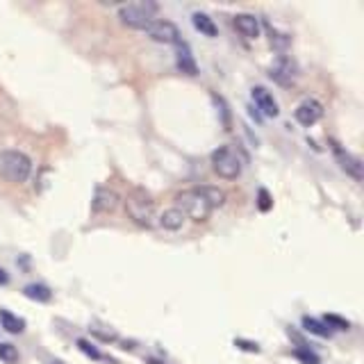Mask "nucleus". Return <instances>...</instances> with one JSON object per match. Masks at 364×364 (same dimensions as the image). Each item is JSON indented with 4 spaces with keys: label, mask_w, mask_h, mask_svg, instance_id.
Listing matches in <instances>:
<instances>
[{
    "label": "nucleus",
    "mask_w": 364,
    "mask_h": 364,
    "mask_svg": "<svg viewBox=\"0 0 364 364\" xmlns=\"http://www.w3.org/2000/svg\"><path fill=\"white\" fill-rule=\"evenodd\" d=\"M176 210H180L182 214H185V219L198 221V223L208 221L214 212V208L210 205L208 196H205L200 187L180 191L176 196Z\"/></svg>",
    "instance_id": "obj_1"
},
{
    "label": "nucleus",
    "mask_w": 364,
    "mask_h": 364,
    "mask_svg": "<svg viewBox=\"0 0 364 364\" xmlns=\"http://www.w3.org/2000/svg\"><path fill=\"white\" fill-rule=\"evenodd\" d=\"M32 173V162L26 153L21 151H3L0 153V178H5L7 182L21 185L26 182Z\"/></svg>",
    "instance_id": "obj_2"
},
{
    "label": "nucleus",
    "mask_w": 364,
    "mask_h": 364,
    "mask_svg": "<svg viewBox=\"0 0 364 364\" xmlns=\"http://www.w3.org/2000/svg\"><path fill=\"white\" fill-rule=\"evenodd\" d=\"M157 5L148 3V0H139V3H128L119 7V18L123 26L134 28V30H148L151 23H155L157 16Z\"/></svg>",
    "instance_id": "obj_3"
},
{
    "label": "nucleus",
    "mask_w": 364,
    "mask_h": 364,
    "mask_svg": "<svg viewBox=\"0 0 364 364\" xmlns=\"http://www.w3.org/2000/svg\"><path fill=\"white\" fill-rule=\"evenodd\" d=\"M212 168L214 173L223 180H235L242 176L244 168V157L239 155L237 148L232 146H221L212 153Z\"/></svg>",
    "instance_id": "obj_4"
},
{
    "label": "nucleus",
    "mask_w": 364,
    "mask_h": 364,
    "mask_svg": "<svg viewBox=\"0 0 364 364\" xmlns=\"http://www.w3.org/2000/svg\"><path fill=\"white\" fill-rule=\"evenodd\" d=\"M125 212H128V216L136 225H144V228L155 225V219H157L155 203L141 189H134L132 193H128V198H125Z\"/></svg>",
    "instance_id": "obj_5"
},
{
    "label": "nucleus",
    "mask_w": 364,
    "mask_h": 364,
    "mask_svg": "<svg viewBox=\"0 0 364 364\" xmlns=\"http://www.w3.org/2000/svg\"><path fill=\"white\" fill-rule=\"evenodd\" d=\"M146 32L157 43H180V30L171 21H155Z\"/></svg>",
    "instance_id": "obj_6"
},
{
    "label": "nucleus",
    "mask_w": 364,
    "mask_h": 364,
    "mask_svg": "<svg viewBox=\"0 0 364 364\" xmlns=\"http://www.w3.org/2000/svg\"><path fill=\"white\" fill-rule=\"evenodd\" d=\"M330 146H333V153H335V157H337L339 166L344 168L350 178H355V180L360 182V180H362V162H360V159H358L355 155L346 153L344 148H341L337 141H330Z\"/></svg>",
    "instance_id": "obj_7"
},
{
    "label": "nucleus",
    "mask_w": 364,
    "mask_h": 364,
    "mask_svg": "<svg viewBox=\"0 0 364 364\" xmlns=\"http://www.w3.org/2000/svg\"><path fill=\"white\" fill-rule=\"evenodd\" d=\"M271 77L276 80L278 85L282 87H289L294 80H296V64L289 60V57L280 55L276 62L271 66Z\"/></svg>",
    "instance_id": "obj_8"
},
{
    "label": "nucleus",
    "mask_w": 364,
    "mask_h": 364,
    "mask_svg": "<svg viewBox=\"0 0 364 364\" xmlns=\"http://www.w3.org/2000/svg\"><path fill=\"white\" fill-rule=\"evenodd\" d=\"M294 117H296V121H299L301 125H314L318 119L323 117V107H321V102L318 100H303L299 107H296V112H294Z\"/></svg>",
    "instance_id": "obj_9"
},
{
    "label": "nucleus",
    "mask_w": 364,
    "mask_h": 364,
    "mask_svg": "<svg viewBox=\"0 0 364 364\" xmlns=\"http://www.w3.org/2000/svg\"><path fill=\"white\" fill-rule=\"evenodd\" d=\"M119 205V193L114 189H107V187H100L96 189V198H94V212L98 214H107V212H114Z\"/></svg>",
    "instance_id": "obj_10"
},
{
    "label": "nucleus",
    "mask_w": 364,
    "mask_h": 364,
    "mask_svg": "<svg viewBox=\"0 0 364 364\" xmlns=\"http://www.w3.org/2000/svg\"><path fill=\"white\" fill-rule=\"evenodd\" d=\"M253 102L257 105V109L264 114V117H278V102L273 100V96L264 87H255L253 89Z\"/></svg>",
    "instance_id": "obj_11"
},
{
    "label": "nucleus",
    "mask_w": 364,
    "mask_h": 364,
    "mask_svg": "<svg viewBox=\"0 0 364 364\" xmlns=\"http://www.w3.org/2000/svg\"><path fill=\"white\" fill-rule=\"evenodd\" d=\"M235 28L246 39H257L259 37V21L253 14H237L235 16Z\"/></svg>",
    "instance_id": "obj_12"
},
{
    "label": "nucleus",
    "mask_w": 364,
    "mask_h": 364,
    "mask_svg": "<svg viewBox=\"0 0 364 364\" xmlns=\"http://www.w3.org/2000/svg\"><path fill=\"white\" fill-rule=\"evenodd\" d=\"M185 214H182L180 210H176V208H171V210H164L162 214L157 216V223H159V228H164V230H180L182 225H185Z\"/></svg>",
    "instance_id": "obj_13"
},
{
    "label": "nucleus",
    "mask_w": 364,
    "mask_h": 364,
    "mask_svg": "<svg viewBox=\"0 0 364 364\" xmlns=\"http://www.w3.org/2000/svg\"><path fill=\"white\" fill-rule=\"evenodd\" d=\"M178 68L187 75H196V62H193L187 43H178Z\"/></svg>",
    "instance_id": "obj_14"
},
{
    "label": "nucleus",
    "mask_w": 364,
    "mask_h": 364,
    "mask_svg": "<svg viewBox=\"0 0 364 364\" xmlns=\"http://www.w3.org/2000/svg\"><path fill=\"white\" fill-rule=\"evenodd\" d=\"M0 326H3L11 335H18V333L26 330V321L18 318L16 314H11L9 310H0Z\"/></svg>",
    "instance_id": "obj_15"
},
{
    "label": "nucleus",
    "mask_w": 364,
    "mask_h": 364,
    "mask_svg": "<svg viewBox=\"0 0 364 364\" xmlns=\"http://www.w3.org/2000/svg\"><path fill=\"white\" fill-rule=\"evenodd\" d=\"M193 28H196L198 32H203L205 37H216V26L214 21L208 16V14H193Z\"/></svg>",
    "instance_id": "obj_16"
},
{
    "label": "nucleus",
    "mask_w": 364,
    "mask_h": 364,
    "mask_svg": "<svg viewBox=\"0 0 364 364\" xmlns=\"http://www.w3.org/2000/svg\"><path fill=\"white\" fill-rule=\"evenodd\" d=\"M23 294L28 296V299L32 301H39V303H48L50 301V289L46 287V284H28L26 289H23Z\"/></svg>",
    "instance_id": "obj_17"
},
{
    "label": "nucleus",
    "mask_w": 364,
    "mask_h": 364,
    "mask_svg": "<svg viewBox=\"0 0 364 364\" xmlns=\"http://www.w3.org/2000/svg\"><path fill=\"white\" fill-rule=\"evenodd\" d=\"M303 326H305V330H310V333H314L318 337H328L330 335V328L326 323H321V321H316V318L305 316L303 318Z\"/></svg>",
    "instance_id": "obj_18"
},
{
    "label": "nucleus",
    "mask_w": 364,
    "mask_h": 364,
    "mask_svg": "<svg viewBox=\"0 0 364 364\" xmlns=\"http://www.w3.org/2000/svg\"><path fill=\"white\" fill-rule=\"evenodd\" d=\"M200 189H203L205 196H208L212 208H221V205L225 203V193L221 189H216V187H200Z\"/></svg>",
    "instance_id": "obj_19"
},
{
    "label": "nucleus",
    "mask_w": 364,
    "mask_h": 364,
    "mask_svg": "<svg viewBox=\"0 0 364 364\" xmlns=\"http://www.w3.org/2000/svg\"><path fill=\"white\" fill-rule=\"evenodd\" d=\"M0 360L7 364H14L18 360V350L11 344H0Z\"/></svg>",
    "instance_id": "obj_20"
},
{
    "label": "nucleus",
    "mask_w": 364,
    "mask_h": 364,
    "mask_svg": "<svg viewBox=\"0 0 364 364\" xmlns=\"http://www.w3.org/2000/svg\"><path fill=\"white\" fill-rule=\"evenodd\" d=\"M323 323L330 328V326H335V328H339V330H348V321H344V318H339V316H335V314H328L326 318H323Z\"/></svg>",
    "instance_id": "obj_21"
},
{
    "label": "nucleus",
    "mask_w": 364,
    "mask_h": 364,
    "mask_svg": "<svg viewBox=\"0 0 364 364\" xmlns=\"http://www.w3.org/2000/svg\"><path fill=\"white\" fill-rule=\"evenodd\" d=\"M77 346H80V350H85L87 355H91V358H94V360H102V355H100V353H98V350H96L94 346H91V344H87L85 339H80V341H77Z\"/></svg>",
    "instance_id": "obj_22"
},
{
    "label": "nucleus",
    "mask_w": 364,
    "mask_h": 364,
    "mask_svg": "<svg viewBox=\"0 0 364 364\" xmlns=\"http://www.w3.org/2000/svg\"><path fill=\"white\" fill-rule=\"evenodd\" d=\"M296 355H299L305 364H318V360H316V355L312 350H305V348H299L296 350Z\"/></svg>",
    "instance_id": "obj_23"
},
{
    "label": "nucleus",
    "mask_w": 364,
    "mask_h": 364,
    "mask_svg": "<svg viewBox=\"0 0 364 364\" xmlns=\"http://www.w3.org/2000/svg\"><path fill=\"white\" fill-rule=\"evenodd\" d=\"M271 208V198H269V191L267 189H259V210L267 212Z\"/></svg>",
    "instance_id": "obj_24"
},
{
    "label": "nucleus",
    "mask_w": 364,
    "mask_h": 364,
    "mask_svg": "<svg viewBox=\"0 0 364 364\" xmlns=\"http://www.w3.org/2000/svg\"><path fill=\"white\" fill-rule=\"evenodd\" d=\"M9 282V276L5 273V269H0V284H7Z\"/></svg>",
    "instance_id": "obj_25"
},
{
    "label": "nucleus",
    "mask_w": 364,
    "mask_h": 364,
    "mask_svg": "<svg viewBox=\"0 0 364 364\" xmlns=\"http://www.w3.org/2000/svg\"><path fill=\"white\" fill-rule=\"evenodd\" d=\"M239 346H244V348H248V350H257V346H253V344H244V341H237Z\"/></svg>",
    "instance_id": "obj_26"
}]
</instances>
